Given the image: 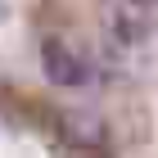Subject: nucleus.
Returning a JSON list of instances; mask_svg holds the SVG:
<instances>
[{
  "mask_svg": "<svg viewBox=\"0 0 158 158\" xmlns=\"http://www.w3.org/2000/svg\"><path fill=\"white\" fill-rule=\"evenodd\" d=\"M104 27L118 45H145L154 32V9L145 0H109L104 5Z\"/></svg>",
  "mask_w": 158,
  "mask_h": 158,
  "instance_id": "nucleus-1",
  "label": "nucleus"
},
{
  "mask_svg": "<svg viewBox=\"0 0 158 158\" xmlns=\"http://www.w3.org/2000/svg\"><path fill=\"white\" fill-rule=\"evenodd\" d=\"M41 73H45L50 86L68 90V86H81L86 81V59H81V50H77L73 41L45 36L41 41Z\"/></svg>",
  "mask_w": 158,
  "mask_h": 158,
  "instance_id": "nucleus-2",
  "label": "nucleus"
}]
</instances>
